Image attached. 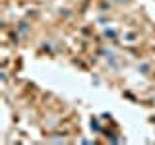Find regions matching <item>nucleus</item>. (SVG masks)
I'll return each mask as SVG.
<instances>
[{
  "label": "nucleus",
  "mask_w": 155,
  "mask_h": 145,
  "mask_svg": "<svg viewBox=\"0 0 155 145\" xmlns=\"http://www.w3.org/2000/svg\"><path fill=\"white\" fill-rule=\"evenodd\" d=\"M91 128H95V130H101V126L97 124V122H91Z\"/></svg>",
  "instance_id": "f257e3e1"
}]
</instances>
